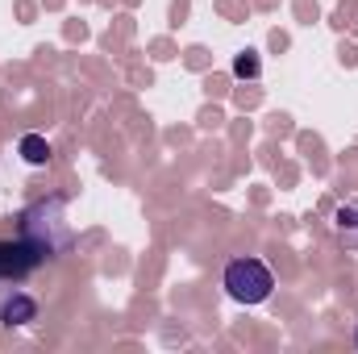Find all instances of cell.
I'll list each match as a JSON object with an SVG mask.
<instances>
[{
  "mask_svg": "<svg viewBox=\"0 0 358 354\" xmlns=\"http://www.w3.org/2000/svg\"><path fill=\"white\" fill-rule=\"evenodd\" d=\"M271 288H275V279H271V267L263 259H234L225 267V292L238 304H263Z\"/></svg>",
  "mask_w": 358,
  "mask_h": 354,
  "instance_id": "1",
  "label": "cell"
},
{
  "mask_svg": "<svg viewBox=\"0 0 358 354\" xmlns=\"http://www.w3.org/2000/svg\"><path fill=\"white\" fill-rule=\"evenodd\" d=\"M38 317V304H34V296H8L4 304H0V321L4 325H25V321H34Z\"/></svg>",
  "mask_w": 358,
  "mask_h": 354,
  "instance_id": "2",
  "label": "cell"
},
{
  "mask_svg": "<svg viewBox=\"0 0 358 354\" xmlns=\"http://www.w3.org/2000/svg\"><path fill=\"white\" fill-rule=\"evenodd\" d=\"M334 229H338V238H342L346 246H355L358 250V200L342 204V208L334 213Z\"/></svg>",
  "mask_w": 358,
  "mask_h": 354,
  "instance_id": "3",
  "label": "cell"
},
{
  "mask_svg": "<svg viewBox=\"0 0 358 354\" xmlns=\"http://www.w3.org/2000/svg\"><path fill=\"white\" fill-rule=\"evenodd\" d=\"M21 159H25L29 167H42V163L50 159V146H46V138H38V134H25V138H21Z\"/></svg>",
  "mask_w": 358,
  "mask_h": 354,
  "instance_id": "4",
  "label": "cell"
},
{
  "mask_svg": "<svg viewBox=\"0 0 358 354\" xmlns=\"http://www.w3.org/2000/svg\"><path fill=\"white\" fill-rule=\"evenodd\" d=\"M234 76H242V80L250 76V80H255V76H259V55H255V50H242V55L234 59Z\"/></svg>",
  "mask_w": 358,
  "mask_h": 354,
  "instance_id": "5",
  "label": "cell"
}]
</instances>
